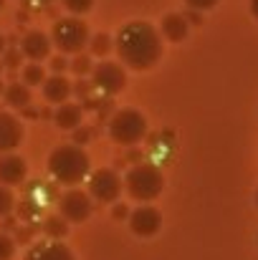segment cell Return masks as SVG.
Here are the masks:
<instances>
[{"label": "cell", "mask_w": 258, "mask_h": 260, "mask_svg": "<svg viewBox=\"0 0 258 260\" xmlns=\"http://www.w3.org/2000/svg\"><path fill=\"white\" fill-rule=\"evenodd\" d=\"M160 225H162V215H160L155 207H150V205H142V207H137L134 212H129V228H132V233L139 235V238L155 235V233L160 230Z\"/></svg>", "instance_id": "9c48e42d"}, {"label": "cell", "mask_w": 258, "mask_h": 260, "mask_svg": "<svg viewBox=\"0 0 258 260\" xmlns=\"http://www.w3.org/2000/svg\"><path fill=\"white\" fill-rule=\"evenodd\" d=\"M256 205H258V192H256Z\"/></svg>", "instance_id": "f35d334b"}, {"label": "cell", "mask_w": 258, "mask_h": 260, "mask_svg": "<svg viewBox=\"0 0 258 260\" xmlns=\"http://www.w3.org/2000/svg\"><path fill=\"white\" fill-rule=\"evenodd\" d=\"M28 174V165L23 157L18 154H0V184L5 187H13V184H20Z\"/></svg>", "instance_id": "8fae6325"}, {"label": "cell", "mask_w": 258, "mask_h": 260, "mask_svg": "<svg viewBox=\"0 0 258 260\" xmlns=\"http://www.w3.org/2000/svg\"><path fill=\"white\" fill-rule=\"evenodd\" d=\"M114 109V101L111 99H101V104H99V109H96V114H99V119H106V114Z\"/></svg>", "instance_id": "f546056e"}, {"label": "cell", "mask_w": 258, "mask_h": 260, "mask_svg": "<svg viewBox=\"0 0 258 260\" xmlns=\"http://www.w3.org/2000/svg\"><path fill=\"white\" fill-rule=\"evenodd\" d=\"M185 3H187L190 10H200V13H203V10H210V8L218 5V0H185Z\"/></svg>", "instance_id": "4316f807"}, {"label": "cell", "mask_w": 258, "mask_h": 260, "mask_svg": "<svg viewBox=\"0 0 258 260\" xmlns=\"http://www.w3.org/2000/svg\"><path fill=\"white\" fill-rule=\"evenodd\" d=\"M15 253V243L8 235H0V260H10Z\"/></svg>", "instance_id": "d4e9b609"}, {"label": "cell", "mask_w": 258, "mask_h": 260, "mask_svg": "<svg viewBox=\"0 0 258 260\" xmlns=\"http://www.w3.org/2000/svg\"><path fill=\"white\" fill-rule=\"evenodd\" d=\"M89 25H86L81 18L71 15V18H61L53 23V30H51V43L61 51V53H81L86 43H89Z\"/></svg>", "instance_id": "5b68a950"}, {"label": "cell", "mask_w": 258, "mask_h": 260, "mask_svg": "<svg viewBox=\"0 0 258 260\" xmlns=\"http://www.w3.org/2000/svg\"><path fill=\"white\" fill-rule=\"evenodd\" d=\"M5 46H8V38H3V36H0V56H3V51H5Z\"/></svg>", "instance_id": "836d02e7"}, {"label": "cell", "mask_w": 258, "mask_h": 260, "mask_svg": "<svg viewBox=\"0 0 258 260\" xmlns=\"http://www.w3.org/2000/svg\"><path fill=\"white\" fill-rule=\"evenodd\" d=\"M23 84L31 88V86H43V81H46V71H43V66L41 63H28L25 69H23Z\"/></svg>", "instance_id": "ac0fdd59"}, {"label": "cell", "mask_w": 258, "mask_h": 260, "mask_svg": "<svg viewBox=\"0 0 258 260\" xmlns=\"http://www.w3.org/2000/svg\"><path fill=\"white\" fill-rule=\"evenodd\" d=\"M38 3H53V0H38Z\"/></svg>", "instance_id": "8d00e7d4"}, {"label": "cell", "mask_w": 258, "mask_h": 260, "mask_svg": "<svg viewBox=\"0 0 258 260\" xmlns=\"http://www.w3.org/2000/svg\"><path fill=\"white\" fill-rule=\"evenodd\" d=\"M147 134V119L142 111L137 109H122L114 111L109 119V137L114 144L122 147H134L137 142H142Z\"/></svg>", "instance_id": "277c9868"}, {"label": "cell", "mask_w": 258, "mask_h": 260, "mask_svg": "<svg viewBox=\"0 0 258 260\" xmlns=\"http://www.w3.org/2000/svg\"><path fill=\"white\" fill-rule=\"evenodd\" d=\"M51 69H53V74H64L69 69V61L64 56H56V58H51Z\"/></svg>", "instance_id": "f1b7e54d"}, {"label": "cell", "mask_w": 258, "mask_h": 260, "mask_svg": "<svg viewBox=\"0 0 258 260\" xmlns=\"http://www.w3.org/2000/svg\"><path fill=\"white\" fill-rule=\"evenodd\" d=\"M117 56L124 66L134 71L152 69L162 58L160 33L145 20H132L122 25L117 33Z\"/></svg>", "instance_id": "6da1fadb"}, {"label": "cell", "mask_w": 258, "mask_h": 260, "mask_svg": "<svg viewBox=\"0 0 258 260\" xmlns=\"http://www.w3.org/2000/svg\"><path fill=\"white\" fill-rule=\"evenodd\" d=\"M0 61H3L5 69L15 71V69L20 66V61H23V53H20V48H5L3 56H0Z\"/></svg>", "instance_id": "7402d4cb"}, {"label": "cell", "mask_w": 258, "mask_h": 260, "mask_svg": "<svg viewBox=\"0 0 258 260\" xmlns=\"http://www.w3.org/2000/svg\"><path fill=\"white\" fill-rule=\"evenodd\" d=\"M91 84H94V88L104 91L106 96H114L127 86V76H124V69L119 63L101 61L91 69Z\"/></svg>", "instance_id": "8992f818"}, {"label": "cell", "mask_w": 258, "mask_h": 260, "mask_svg": "<svg viewBox=\"0 0 258 260\" xmlns=\"http://www.w3.org/2000/svg\"><path fill=\"white\" fill-rule=\"evenodd\" d=\"M13 205H15L13 192H10L5 184H0V217H8V215H10V210H13Z\"/></svg>", "instance_id": "603a6c76"}, {"label": "cell", "mask_w": 258, "mask_h": 260, "mask_svg": "<svg viewBox=\"0 0 258 260\" xmlns=\"http://www.w3.org/2000/svg\"><path fill=\"white\" fill-rule=\"evenodd\" d=\"M3 69H5V66H3V61H0V71H3Z\"/></svg>", "instance_id": "74e56055"}, {"label": "cell", "mask_w": 258, "mask_h": 260, "mask_svg": "<svg viewBox=\"0 0 258 260\" xmlns=\"http://www.w3.org/2000/svg\"><path fill=\"white\" fill-rule=\"evenodd\" d=\"M185 18H187V23H195V25H200V23H203V18H200V10H190Z\"/></svg>", "instance_id": "1f68e13d"}, {"label": "cell", "mask_w": 258, "mask_h": 260, "mask_svg": "<svg viewBox=\"0 0 258 260\" xmlns=\"http://www.w3.org/2000/svg\"><path fill=\"white\" fill-rule=\"evenodd\" d=\"M43 230H46V235H48V238L61 240V238L69 233V225H66L61 217H48V220H46V225H43Z\"/></svg>", "instance_id": "d6986e66"}, {"label": "cell", "mask_w": 258, "mask_h": 260, "mask_svg": "<svg viewBox=\"0 0 258 260\" xmlns=\"http://www.w3.org/2000/svg\"><path fill=\"white\" fill-rule=\"evenodd\" d=\"M89 139H91V132H89L86 126H76V129H74V142H76L79 147L89 144Z\"/></svg>", "instance_id": "83f0119b"}, {"label": "cell", "mask_w": 258, "mask_h": 260, "mask_svg": "<svg viewBox=\"0 0 258 260\" xmlns=\"http://www.w3.org/2000/svg\"><path fill=\"white\" fill-rule=\"evenodd\" d=\"M89 46H91V53L94 56H106L111 51V38L106 33H99V36L89 38Z\"/></svg>", "instance_id": "ffe728a7"}, {"label": "cell", "mask_w": 258, "mask_h": 260, "mask_svg": "<svg viewBox=\"0 0 258 260\" xmlns=\"http://www.w3.org/2000/svg\"><path fill=\"white\" fill-rule=\"evenodd\" d=\"M20 53L25 58H31V61H43L51 53V38L46 33H41V30H31L20 41Z\"/></svg>", "instance_id": "7c38bea8"}, {"label": "cell", "mask_w": 258, "mask_h": 260, "mask_svg": "<svg viewBox=\"0 0 258 260\" xmlns=\"http://www.w3.org/2000/svg\"><path fill=\"white\" fill-rule=\"evenodd\" d=\"M0 93H5V84L3 81H0Z\"/></svg>", "instance_id": "e575fe53"}, {"label": "cell", "mask_w": 258, "mask_h": 260, "mask_svg": "<svg viewBox=\"0 0 258 260\" xmlns=\"http://www.w3.org/2000/svg\"><path fill=\"white\" fill-rule=\"evenodd\" d=\"M251 13H253V18H258V0H251Z\"/></svg>", "instance_id": "d6a6232c"}, {"label": "cell", "mask_w": 258, "mask_h": 260, "mask_svg": "<svg viewBox=\"0 0 258 260\" xmlns=\"http://www.w3.org/2000/svg\"><path fill=\"white\" fill-rule=\"evenodd\" d=\"M69 69H71L76 76H86V74H91L94 63H91V58H89V56L76 53V56H74V61H69Z\"/></svg>", "instance_id": "44dd1931"}, {"label": "cell", "mask_w": 258, "mask_h": 260, "mask_svg": "<svg viewBox=\"0 0 258 260\" xmlns=\"http://www.w3.org/2000/svg\"><path fill=\"white\" fill-rule=\"evenodd\" d=\"M91 88H94V84H91V81H84V79L79 76V81H76V86H74V93H76V96L84 101V99H89V96H91Z\"/></svg>", "instance_id": "484cf974"}, {"label": "cell", "mask_w": 258, "mask_h": 260, "mask_svg": "<svg viewBox=\"0 0 258 260\" xmlns=\"http://www.w3.org/2000/svg\"><path fill=\"white\" fill-rule=\"evenodd\" d=\"M64 5H66L69 13H74V15H84L86 10H91L94 0H64Z\"/></svg>", "instance_id": "cb8c5ba5"}, {"label": "cell", "mask_w": 258, "mask_h": 260, "mask_svg": "<svg viewBox=\"0 0 258 260\" xmlns=\"http://www.w3.org/2000/svg\"><path fill=\"white\" fill-rule=\"evenodd\" d=\"M48 170L56 182L74 187V184L84 182V177L89 174V154L79 144H61L51 152Z\"/></svg>", "instance_id": "7a4b0ae2"}, {"label": "cell", "mask_w": 258, "mask_h": 260, "mask_svg": "<svg viewBox=\"0 0 258 260\" xmlns=\"http://www.w3.org/2000/svg\"><path fill=\"white\" fill-rule=\"evenodd\" d=\"M25 260H74V253L64 245V243H38L28 250Z\"/></svg>", "instance_id": "5bb4252c"}, {"label": "cell", "mask_w": 258, "mask_h": 260, "mask_svg": "<svg viewBox=\"0 0 258 260\" xmlns=\"http://www.w3.org/2000/svg\"><path fill=\"white\" fill-rule=\"evenodd\" d=\"M23 124L13 114L0 111V154H10L13 149L20 147L23 142Z\"/></svg>", "instance_id": "30bf717a"}, {"label": "cell", "mask_w": 258, "mask_h": 260, "mask_svg": "<svg viewBox=\"0 0 258 260\" xmlns=\"http://www.w3.org/2000/svg\"><path fill=\"white\" fill-rule=\"evenodd\" d=\"M81 119H84V109L79 104L64 101L53 111V121H56L59 129H76V126H81Z\"/></svg>", "instance_id": "9a60e30c"}, {"label": "cell", "mask_w": 258, "mask_h": 260, "mask_svg": "<svg viewBox=\"0 0 258 260\" xmlns=\"http://www.w3.org/2000/svg\"><path fill=\"white\" fill-rule=\"evenodd\" d=\"M71 93H74V86H71V81L64 74H53L51 79L43 81V96H46L48 104H56L59 106V104L69 101Z\"/></svg>", "instance_id": "4fadbf2b"}, {"label": "cell", "mask_w": 258, "mask_h": 260, "mask_svg": "<svg viewBox=\"0 0 258 260\" xmlns=\"http://www.w3.org/2000/svg\"><path fill=\"white\" fill-rule=\"evenodd\" d=\"M3 5H5V0H0V10H3Z\"/></svg>", "instance_id": "d590c367"}, {"label": "cell", "mask_w": 258, "mask_h": 260, "mask_svg": "<svg viewBox=\"0 0 258 260\" xmlns=\"http://www.w3.org/2000/svg\"><path fill=\"white\" fill-rule=\"evenodd\" d=\"M122 192V179L114 170H96L89 179V194L96 202H114Z\"/></svg>", "instance_id": "52a82bcc"}, {"label": "cell", "mask_w": 258, "mask_h": 260, "mask_svg": "<svg viewBox=\"0 0 258 260\" xmlns=\"http://www.w3.org/2000/svg\"><path fill=\"white\" fill-rule=\"evenodd\" d=\"M124 187H127V192H129V197L132 200H137V202H152L155 197H160V192H162V187H165V177L162 172L155 167V165H134L127 177H124Z\"/></svg>", "instance_id": "3957f363"}, {"label": "cell", "mask_w": 258, "mask_h": 260, "mask_svg": "<svg viewBox=\"0 0 258 260\" xmlns=\"http://www.w3.org/2000/svg\"><path fill=\"white\" fill-rule=\"evenodd\" d=\"M3 96H5L8 106H13V109H23V106L31 104V88L25 86L23 81H13L10 86H5Z\"/></svg>", "instance_id": "e0dca14e"}, {"label": "cell", "mask_w": 258, "mask_h": 260, "mask_svg": "<svg viewBox=\"0 0 258 260\" xmlns=\"http://www.w3.org/2000/svg\"><path fill=\"white\" fill-rule=\"evenodd\" d=\"M111 215H114V220H124V217H129V207L127 205H114Z\"/></svg>", "instance_id": "4dcf8cb0"}, {"label": "cell", "mask_w": 258, "mask_h": 260, "mask_svg": "<svg viewBox=\"0 0 258 260\" xmlns=\"http://www.w3.org/2000/svg\"><path fill=\"white\" fill-rule=\"evenodd\" d=\"M162 36L167 41H172V43L185 41V36H187V18L180 15V13H167L162 18Z\"/></svg>", "instance_id": "2e32d148"}, {"label": "cell", "mask_w": 258, "mask_h": 260, "mask_svg": "<svg viewBox=\"0 0 258 260\" xmlns=\"http://www.w3.org/2000/svg\"><path fill=\"white\" fill-rule=\"evenodd\" d=\"M59 205H61V215L69 222H84L91 215V194H86L81 189H69Z\"/></svg>", "instance_id": "ba28073f"}]
</instances>
